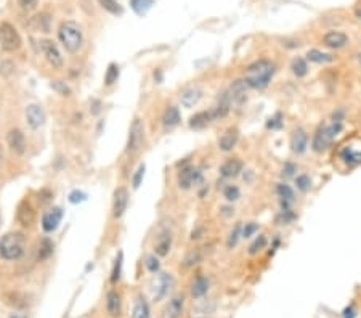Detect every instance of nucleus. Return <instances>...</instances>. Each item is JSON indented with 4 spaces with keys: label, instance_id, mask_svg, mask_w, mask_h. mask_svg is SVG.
Instances as JSON below:
<instances>
[{
    "label": "nucleus",
    "instance_id": "nucleus-15",
    "mask_svg": "<svg viewBox=\"0 0 361 318\" xmlns=\"http://www.w3.org/2000/svg\"><path fill=\"white\" fill-rule=\"evenodd\" d=\"M7 142H8L10 149L13 153L23 154L26 151V137L20 129H11L7 135Z\"/></svg>",
    "mask_w": 361,
    "mask_h": 318
},
{
    "label": "nucleus",
    "instance_id": "nucleus-6",
    "mask_svg": "<svg viewBox=\"0 0 361 318\" xmlns=\"http://www.w3.org/2000/svg\"><path fill=\"white\" fill-rule=\"evenodd\" d=\"M143 142H144V127H143L142 119L135 118L129 130V140H127L125 151L130 154H135L138 149L142 148Z\"/></svg>",
    "mask_w": 361,
    "mask_h": 318
},
{
    "label": "nucleus",
    "instance_id": "nucleus-18",
    "mask_svg": "<svg viewBox=\"0 0 361 318\" xmlns=\"http://www.w3.org/2000/svg\"><path fill=\"white\" fill-rule=\"evenodd\" d=\"M323 42H324L326 47H329L333 50H339V49H343L348 44V37H347V34H343L340 31H331L328 34H324Z\"/></svg>",
    "mask_w": 361,
    "mask_h": 318
},
{
    "label": "nucleus",
    "instance_id": "nucleus-53",
    "mask_svg": "<svg viewBox=\"0 0 361 318\" xmlns=\"http://www.w3.org/2000/svg\"><path fill=\"white\" fill-rule=\"evenodd\" d=\"M101 103L100 101H98V100H93V109H92V113L93 114H98V113H100L101 111Z\"/></svg>",
    "mask_w": 361,
    "mask_h": 318
},
{
    "label": "nucleus",
    "instance_id": "nucleus-32",
    "mask_svg": "<svg viewBox=\"0 0 361 318\" xmlns=\"http://www.w3.org/2000/svg\"><path fill=\"white\" fill-rule=\"evenodd\" d=\"M154 0H130V7L138 16H144L153 8Z\"/></svg>",
    "mask_w": 361,
    "mask_h": 318
},
{
    "label": "nucleus",
    "instance_id": "nucleus-56",
    "mask_svg": "<svg viewBox=\"0 0 361 318\" xmlns=\"http://www.w3.org/2000/svg\"><path fill=\"white\" fill-rule=\"evenodd\" d=\"M10 318H24V317H20V315H11Z\"/></svg>",
    "mask_w": 361,
    "mask_h": 318
},
{
    "label": "nucleus",
    "instance_id": "nucleus-54",
    "mask_svg": "<svg viewBox=\"0 0 361 318\" xmlns=\"http://www.w3.org/2000/svg\"><path fill=\"white\" fill-rule=\"evenodd\" d=\"M355 16H357L358 20H361V5H360V7L355 8Z\"/></svg>",
    "mask_w": 361,
    "mask_h": 318
},
{
    "label": "nucleus",
    "instance_id": "nucleus-38",
    "mask_svg": "<svg viewBox=\"0 0 361 318\" xmlns=\"http://www.w3.org/2000/svg\"><path fill=\"white\" fill-rule=\"evenodd\" d=\"M201 259H202L201 251L196 247V249H191V251L185 256V259H183V265H185L186 269L194 267L196 264H199V262H201Z\"/></svg>",
    "mask_w": 361,
    "mask_h": 318
},
{
    "label": "nucleus",
    "instance_id": "nucleus-34",
    "mask_svg": "<svg viewBox=\"0 0 361 318\" xmlns=\"http://www.w3.org/2000/svg\"><path fill=\"white\" fill-rule=\"evenodd\" d=\"M119 74H120L119 66L116 65V63H109V66H108V69H106V73H104V85H108V87H109V85H113V84L118 82Z\"/></svg>",
    "mask_w": 361,
    "mask_h": 318
},
{
    "label": "nucleus",
    "instance_id": "nucleus-51",
    "mask_svg": "<svg viewBox=\"0 0 361 318\" xmlns=\"http://www.w3.org/2000/svg\"><path fill=\"white\" fill-rule=\"evenodd\" d=\"M18 3L23 10H32V8H36L37 0H18Z\"/></svg>",
    "mask_w": 361,
    "mask_h": 318
},
{
    "label": "nucleus",
    "instance_id": "nucleus-52",
    "mask_svg": "<svg viewBox=\"0 0 361 318\" xmlns=\"http://www.w3.org/2000/svg\"><path fill=\"white\" fill-rule=\"evenodd\" d=\"M50 198H51L50 190H42V192L39 193V199L42 201V202H48V201H50Z\"/></svg>",
    "mask_w": 361,
    "mask_h": 318
},
{
    "label": "nucleus",
    "instance_id": "nucleus-14",
    "mask_svg": "<svg viewBox=\"0 0 361 318\" xmlns=\"http://www.w3.org/2000/svg\"><path fill=\"white\" fill-rule=\"evenodd\" d=\"M247 89H250V87L247 85V82L244 79L235 80V82L231 84L230 90H228V95L231 98V101L238 103V105H242V103L246 101V98H247Z\"/></svg>",
    "mask_w": 361,
    "mask_h": 318
},
{
    "label": "nucleus",
    "instance_id": "nucleus-41",
    "mask_svg": "<svg viewBox=\"0 0 361 318\" xmlns=\"http://www.w3.org/2000/svg\"><path fill=\"white\" fill-rule=\"evenodd\" d=\"M240 238H242V225H241V223H236V225H235V228L231 230V233H230V236H228V243H226L230 249H233V247H235V246L238 245V241H240Z\"/></svg>",
    "mask_w": 361,
    "mask_h": 318
},
{
    "label": "nucleus",
    "instance_id": "nucleus-26",
    "mask_svg": "<svg viewBox=\"0 0 361 318\" xmlns=\"http://www.w3.org/2000/svg\"><path fill=\"white\" fill-rule=\"evenodd\" d=\"M212 121L214 119H212L211 111H199L190 118V127L194 130H201V129H204V127H207L209 124H211Z\"/></svg>",
    "mask_w": 361,
    "mask_h": 318
},
{
    "label": "nucleus",
    "instance_id": "nucleus-28",
    "mask_svg": "<svg viewBox=\"0 0 361 318\" xmlns=\"http://www.w3.org/2000/svg\"><path fill=\"white\" fill-rule=\"evenodd\" d=\"M120 296L116 291H109L106 294V310L111 317H119L120 315Z\"/></svg>",
    "mask_w": 361,
    "mask_h": 318
},
{
    "label": "nucleus",
    "instance_id": "nucleus-44",
    "mask_svg": "<svg viewBox=\"0 0 361 318\" xmlns=\"http://www.w3.org/2000/svg\"><path fill=\"white\" fill-rule=\"evenodd\" d=\"M144 171H146V166H144V164H140V166H138V169L135 171V173H133V177H132V185H133V188H135V190H138V188H140V185H142V182H143Z\"/></svg>",
    "mask_w": 361,
    "mask_h": 318
},
{
    "label": "nucleus",
    "instance_id": "nucleus-12",
    "mask_svg": "<svg viewBox=\"0 0 361 318\" xmlns=\"http://www.w3.org/2000/svg\"><path fill=\"white\" fill-rule=\"evenodd\" d=\"M16 219L23 227H31L36 220V212H34V207L31 206V202L27 199H23L18 204V209H16Z\"/></svg>",
    "mask_w": 361,
    "mask_h": 318
},
{
    "label": "nucleus",
    "instance_id": "nucleus-37",
    "mask_svg": "<svg viewBox=\"0 0 361 318\" xmlns=\"http://www.w3.org/2000/svg\"><path fill=\"white\" fill-rule=\"evenodd\" d=\"M295 187L302 193L310 192V190H312V178H310V175H307V173H300V175H297L295 177Z\"/></svg>",
    "mask_w": 361,
    "mask_h": 318
},
{
    "label": "nucleus",
    "instance_id": "nucleus-21",
    "mask_svg": "<svg viewBox=\"0 0 361 318\" xmlns=\"http://www.w3.org/2000/svg\"><path fill=\"white\" fill-rule=\"evenodd\" d=\"M231 98L228 95V92H225V94L220 97V100L217 101V105H215L212 109H211V114H212V119H223L228 116L230 109H231Z\"/></svg>",
    "mask_w": 361,
    "mask_h": 318
},
{
    "label": "nucleus",
    "instance_id": "nucleus-47",
    "mask_svg": "<svg viewBox=\"0 0 361 318\" xmlns=\"http://www.w3.org/2000/svg\"><path fill=\"white\" fill-rule=\"evenodd\" d=\"M259 231V223L257 222H247L242 227V238H250Z\"/></svg>",
    "mask_w": 361,
    "mask_h": 318
},
{
    "label": "nucleus",
    "instance_id": "nucleus-27",
    "mask_svg": "<svg viewBox=\"0 0 361 318\" xmlns=\"http://www.w3.org/2000/svg\"><path fill=\"white\" fill-rule=\"evenodd\" d=\"M207 291H209V280L204 275H197L193 285H191V296L194 299H201L206 296Z\"/></svg>",
    "mask_w": 361,
    "mask_h": 318
},
{
    "label": "nucleus",
    "instance_id": "nucleus-16",
    "mask_svg": "<svg viewBox=\"0 0 361 318\" xmlns=\"http://www.w3.org/2000/svg\"><path fill=\"white\" fill-rule=\"evenodd\" d=\"M61 219H63V209H61V207H53L51 211L44 214V217H42V228L47 231V233H51V231H55L58 228V225H60Z\"/></svg>",
    "mask_w": 361,
    "mask_h": 318
},
{
    "label": "nucleus",
    "instance_id": "nucleus-24",
    "mask_svg": "<svg viewBox=\"0 0 361 318\" xmlns=\"http://www.w3.org/2000/svg\"><path fill=\"white\" fill-rule=\"evenodd\" d=\"M182 122V114H180V109L177 106H168L166 109L164 116H162V124H164L166 129H173Z\"/></svg>",
    "mask_w": 361,
    "mask_h": 318
},
{
    "label": "nucleus",
    "instance_id": "nucleus-4",
    "mask_svg": "<svg viewBox=\"0 0 361 318\" xmlns=\"http://www.w3.org/2000/svg\"><path fill=\"white\" fill-rule=\"evenodd\" d=\"M58 39L63 44L69 53H75L79 51V49L82 47L84 42V36H82V29L74 21H65L61 23L60 29H58Z\"/></svg>",
    "mask_w": 361,
    "mask_h": 318
},
{
    "label": "nucleus",
    "instance_id": "nucleus-5",
    "mask_svg": "<svg viewBox=\"0 0 361 318\" xmlns=\"http://www.w3.org/2000/svg\"><path fill=\"white\" fill-rule=\"evenodd\" d=\"M0 47L5 51H16L21 47L20 32L7 21L0 23Z\"/></svg>",
    "mask_w": 361,
    "mask_h": 318
},
{
    "label": "nucleus",
    "instance_id": "nucleus-20",
    "mask_svg": "<svg viewBox=\"0 0 361 318\" xmlns=\"http://www.w3.org/2000/svg\"><path fill=\"white\" fill-rule=\"evenodd\" d=\"M238 140H240V130H238L236 127H231V129H228L218 138V148L225 153L231 151V149L236 147Z\"/></svg>",
    "mask_w": 361,
    "mask_h": 318
},
{
    "label": "nucleus",
    "instance_id": "nucleus-40",
    "mask_svg": "<svg viewBox=\"0 0 361 318\" xmlns=\"http://www.w3.org/2000/svg\"><path fill=\"white\" fill-rule=\"evenodd\" d=\"M122 262H124V254L119 252L118 257L114 260V265H113V271H111V283H118L119 278H120V273H122Z\"/></svg>",
    "mask_w": 361,
    "mask_h": 318
},
{
    "label": "nucleus",
    "instance_id": "nucleus-11",
    "mask_svg": "<svg viewBox=\"0 0 361 318\" xmlns=\"http://www.w3.org/2000/svg\"><path fill=\"white\" fill-rule=\"evenodd\" d=\"M290 149L295 154H304L308 149V134L304 127H297L290 135Z\"/></svg>",
    "mask_w": 361,
    "mask_h": 318
},
{
    "label": "nucleus",
    "instance_id": "nucleus-10",
    "mask_svg": "<svg viewBox=\"0 0 361 318\" xmlns=\"http://www.w3.org/2000/svg\"><path fill=\"white\" fill-rule=\"evenodd\" d=\"M26 119H27V124L31 129H40V127L45 124V119H47L44 108L36 105V103L27 105L26 106Z\"/></svg>",
    "mask_w": 361,
    "mask_h": 318
},
{
    "label": "nucleus",
    "instance_id": "nucleus-13",
    "mask_svg": "<svg viewBox=\"0 0 361 318\" xmlns=\"http://www.w3.org/2000/svg\"><path fill=\"white\" fill-rule=\"evenodd\" d=\"M202 98V89L197 85H190L186 89L182 90L180 94V101L185 108H193L194 105L199 103V100Z\"/></svg>",
    "mask_w": 361,
    "mask_h": 318
},
{
    "label": "nucleus",
    "instance_id": "nucleus-45",
    "mask_svg": "<svg viewBox=\"0 0 361 318\" xmlns=\"http://www.w3.org/2000/svg\"><path fill=\"white\" fill-rule=\"evenodd\" d=\"M144 265H146V269L151 271V273H158L159 269H161V264H159L158 257L153 256V254H151V256H146V259H144Z\"/></svg>",
    "mask_w": 361,
    "mask_h": 318
},
{
    "label": "nucleus",
    "instance_id": "nucleus-48",
    "mask_svg": "<svg viewBox=\"0 0 361 318\" xmlns=\"http://www.w3.org/2000/svg\"><path fill=\"white\" fill-rule=\"evenodd\" d=\"M87 201V195L84 192H79V190H74V192L69 193V202L71 204H79V202Z\"/></svg>",
    "mask_w": 361,
    "mask_h": 318
},
{
    "label": "nucleus",
    "instance_id": "nucleus-25",
    "mask_svg": "<svg viewBox=\"0 0 361 318\" xmlns=\"http://www.w3.org/2000/svg\"><path fill=\"white\" fill-rule=\"evenodd\" d=\"M276 195L281 198V204L284 209H289V204H292L295 201L294 190L289 187L288 183H278L276 185Z\"/></svg>",
    "mask_w": 361,
    "mask_h": 318
},
{
    "label": "nucleus",
    "instance_id": "nucleus-55",
    "mask_svg": "<svg viewBox=\"0 0 361 318\" xmlns=\"http://www.w3.org/2000/svg\"><path fill=\"white\" fill-rule=\"evenodd\" d=\"M357 60H358L360 65H361V53H358V55H357Z\"/></svg>",
    "mask_w": 361,
    "mask_h": 318
},
{
    "label": "nucleus",
    "instance_id": "nucleus-17",
    "mask_svg": "<svg viewBox=\"0 0 361 318\" xmlns=\"http://www.w3.org/2000/svg\"><path fill=\"white\" fill-rule=\"evenodd\" d=\"M173 286V276L170 273H161L158 281H156V288H154V299L156 300H161L164 299L168 291L172 289Z\"/></svg>",
    "mask_w": 361,
    "mask_h": 318
},
{
    "label": "nucleus",
    "instance_id": "nucleus-33",
    "mask_svg": "<svg viewBox=\"0 0 361 318\" xmlns=\"http://www.w3.org/2000/svg\"><path fill=\"white\" fill-rule=\"evenodd\" d=\"M290 69H292V74L295 77H305L308 74V65L302 56L294 58L292 65H290Z\"/></svg>",
    "mask_w": 361,
    "mask_h": 318
},
{
    "label": "nucleus",
    "instance_id": "nucleus-39",
    "mask_svg": "<svg viewBox=\"0 0 361 318\" xmlns=\"http://www.w3.org/2000/svg\"><path fill=\"white\" fill-rule=\"evenodd\" d=\"M266 243H268V240H266L265 235H259L257 238L254 240L252 245L249 246V254L250 256H255V254H259L262 249H265Z\"/></svg>",
    "mask_w": 361,
    "mask_h": 318
},
{
    "label": "nucleus",
    "instance_id": "nucleus-50",
    "mask_svg": "<svg viewBox=\"0 0 361 318\" xmlns=\"http://www.w3.org/2000/svg\"><path fill=\"white\" fill-rule=\"evenodd\" d=\"M13 69H15L13 63L3 61L2 65H0V74H2V76H10V74L13 73Z\"/></svg>",
    "mask_w": 361,
    "mask_h": 318
},
{
    "label": "nucleus",
    "instance_id": "nucleus-43",
    "mask_svg": "<svg viewBox=\"0 0 361 318\" xmlns=\"http://www.w3.org/2000/svg\"><path fill=\"white\" fill-rule=\"evenodd\" d=\"M50 87L61 97H69V95H71V89L66 85V82H61V80H53V82L50 84Z\"/></svg>",
    "mask_w": 361,
    "mask_h": 318
},
{
    "label": "nucleus",
    "instance_id": "nucleus-2",
    "mask_svg": "<svg viewBox=\"0 0 361 318\" xmlns=\"http://www.w3.org/2000/svg\"><path fill=\"white\" fill-rule=\"evenodd\" d=\"M26 249V238L20 231H11L0 238V257L3 260H18Z\"/></svg>",
    "mask_w": 361,
    "mask_h": 318
},
{
    "label": "nucleus",
    "instance_id": "nucleus-31",
    "mask_svg": "<svg viewBox=\"0 0 361 318\" xmlns=\"http://www.w3.org/2000/svg\"><path fill=\"white\" fill-rule=\"evenodd\" d=\"M149 317H151V310L148 302L143 297H140L135 302V305H133L132 318H149Z\"/></svg>",
    "mask_w": 361,
    "mask_h": 318
},
{
    "label": "nucleus",
    "instance_id": "nucleus-29",
    "mask_svg": "<svg viewBox=\"0 0 361 318\" xmlns=\"http://www.w3.org/2000/svg\"><path fill=\"white\" fill-rule=\"evenodd\" d=\"M307 60L312 63H316V65H326V63H333L334 56L331 53H324V51L318 50V49H312L307 51Z\"/></svg>",
    "mask_w": 361,
    "mask_h": 318
},
{
    "label": "nucleus",
    "instance_id": "nucleus-3",
    "mask_svg": "<svg viewBox=\"0 0 361 318\" xmlns=\"http://www.w3.org/2000/svg\"><path fill=\"white\" fill-rule=\"evenodd\" d=\"M343 129L342 121H333L331 124H321L313 135L312 149L315 153H324L331 147V143L336 140V137L340 134Z\"/></svg>",
    "mask_w": 361,
    "mask_h": 318
},
{
    "label": "nucleus",
    "instance_id": "nucleus-46",
    "mask_svg": "<svg viewBox=\"0 0 361 318\" xmlns=\"http://www.w3.org/2000/svg\"><path fill=\"white\" fill-rule=\"evenodd\" d=\"M283 114L281 113H276L275 116H271V118L268 119V122H266V127L271 130H278L283 127Z\"/></svg>",
    "mask_w": 361,
    "mask_h": 318
},
{
    "label": "nucleus",
    "instance_id": "nucleus-35",
    "mask_svg": "<svg viewBox=\"0 0 361 318\" xmlns=\"http://www.w3.org/2000/svg\"><path fill=\"white\" fill-rule=\"evenodd\" d=\"M340 158L343 159V163H347L348 166H357L361 164V153L353 151L352 148H345L340 154Z\"/></svg>",
    "mask_w": 361,
    "mask_h": 318
},
{
    "label": "nucleus",
    "instance_id": "nucleus-42",
    "mask_svg": "<svg viewBox=\"0 0 361 318\" xmlns=\"http://www.w3.org/2000/svg\"><path fill=\"white\" fill-rule=\"evenodd\" d=\"M223 196L226 198V201L235 202V201H238L241 198V192H240V188H238L236 185H226L225 190H223Z\"/></svg>",
    "mask_w": 361,
    "mask_h": 318
},
{
    "label": "nucleus",
    "instance_id": "nucleus-57",
    "mask_svg": "<svg viewBox=\"0 0 361 318\" xmlns=\"http://www.w3.org/2000/svg\"><path fill=\"white\" fill-rule=\"evenodd\" d=\"M0 223H2V216H0Z\"/></svg>",
    "mask_w": 361,
    "mask_h": 318
},
{
    "label": "nucleus",
    "instance_id": "nucleus-9",
    "mask_svg": "<svg viewBox=\"0 0 361 318\" xmlns=\"http://www.w3.org/2000/svg\"><path fill=\"white\" fill-rule=\"evenodd\" d=\"M127 204H129V192H127V188H116L113 195V216L116 219H120L127 211Z\"/></svg>",
    "mask_w": 361,
    "mask_h": 318
},
{
    "label": "nucleus",
    "instance_id": "nucleus-19",
    "mask_svg": "<svg viewBox=\"0 0 361 318\" xmlns=\"http://www.w3.org/2000/svg\"><path fill=\"white\" fill-rule=\"evenodd\" d=\"M242 172V161L238 158H231L220 166V175L223 178H235Z\"/></svg>",
    "mask_w": 361,
    "mask_h": 318
},
{
    "label": "nucleus",
    "instance_id": "nucleus-8",
    "mask_svg": "<svg viewBox=\"0 0 361 318\" xmlns=\"http://www.w3.org/2000/svg\"><path fill=\"white\" fill-rule=\"evenodd\" d=\"M40 49H42V53L50 66H53L55 69H60L63 66V56L51 40H42V42H40Z\"/></svg>",
    "mask_w": 361,
    "mask_h": 318
},
{
    "label": "nucleus",
    "instance_id": "nucleus-49",
    "mask_svg": "<svg viewBox=\"0 0 361 318\" xmlns=\"http://www.w3.org/2000/svg\"><path fill=\"white\" fill-rule=\"evenodd\" d=\"M297 169H299V166L294 164V163H290V161H289V163L284 164L281 175H283V177H286V178H288V177H294V175H295V172H297Z\"/></svg>",
    "mask_w": 361,
    "mask_h": 318
},
{
    "label": "nucleus",
    "instance_id": "nucleus-30",
    "mask_svg": "<svg viewBox=\"0 0 361 318\" xmlns=\"http://www.w3.org/2000/svg\"><path fill=\"white\" fill-rule=\"evenodd\" d=\"M53 249H55V245L53 241H51L50 238H42L39 243V251H37V259L39 262H44V260L48 259L51 254H53Z\"/></svg>",
    "mask_w": 361,
    "mask_h": 318
},
{
    "label": "nucleus",
    "instance_id": "nucleus-7",
    "mask_svg": "<svg viewBox=\"0 0 361 318\" xmlns=\"http://www.w3.org/2000/svg\"><path fill=\"white\" fill-rule=\"evenodd\" d=\"M202 180V172L193 166H185L178 172V187L182 190H190L196 185H201Z\"/></svg>",
    "mask_w": 361,
    "mask_h": 318
},
{
    "label": "nucleus",
    "instance_id": "nucleus-1",
    "mask_svg": "<svg viewBox=\"0 0 361 318\" xmlns=\"http://www.w3.org/2000/svg\"><path fill=\"white\" fill-rule=\"evenodd\" d=\"M276 73V65L271 60H257L254 63H250L246 69V76L244 80L247 82L250 89L255 90H264L270 85L273 76Z\"/></svg>",
    "mask_w": 361,
    "mask_h": 318
},
{
    "label": "nucleus",
    "instance_id": "nucleus-23",
    "mask_svg": "<svg viewBox=\"0 0 361 318\" xmlns=\"http://www.w3.org/2000/svg\"><path fill=\"white\" fill-rule=\"evenodd\" d=\"M183 305H185V299L182 296L173 297L170 302L166 305L162 318H180L183 314Z\"/></svg>",
    "mask_w": 361,
    "mask_h": 318
},
{
    "label": "nucleus",
    "instance_id": "nucleus-22",
    "mask_svg": "<svg viewBox=\"0 0 361 318\" xmlns=\"http://www.w3.org/2000/svg\"><path fill=\"white\" fill-rule=\"evenodd\" d=\"M170 247H172V235L168 230H164L154 243V251L158 256L164 257L170 252Z\"/></svg>",
    "mask_w": 361,
    "mask_h": 318
},
{
    "label": "nucleus",
    "instance_id": "nucleus-36",
    "mask_svg": "<svg viewBox=\"0 0 361 318\" xmlns=\"http://www.w3.org/2000/svg\"><path fill=\"white\" fill-rule=\"evenodd\" d=\"M98 2H100L101 7L106 11H109L111 15H119L120 16L122 13H124V8L120 7V3L118 2V0H98Z\"/></svg>",
    "mask_w": 361,
    "mask_h": 318
}]
</instances>
